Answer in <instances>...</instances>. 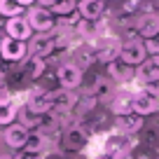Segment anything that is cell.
<instances>
[{
    "instance_id": "6da1fadb",
    "label": "cell",
    "mask_w": 159,
    "mask_h": 159,
    "mask_svg": "<svg viewBox=\"0 0 159 159\" xmlns=\"http://www.w3.org/2000/svg\"><path fill=\"white\" fill-rule=\"evenodd\" d=\"M138 145H140L138 136H126V134H119V131H110L103 140V152L115 159H129L131 152Z\"/></svg>"
},
{
    "instance_id": "7a4b0ae2",
    "label": "cell",
    "mask_w": 159,
    "mask_h": 159,
    "mask_svg": "<svg viewBox=\"0 0 159 159\" xmlns=\"http://www.w3.org/2000/svg\"><path fill=\"white\" fill-rule=\"evenodd\" d=\"M89 140H91V131L84 126V122H73L61 134V143H63L66 152H84Z\"/></svg>"
},
{
    "instance_id": "3957f363",
    "label": "cell",
    "mask_w": 159,
    "mask_h": 159,
    "mask_svg": "<svg viewBox=\"0 0 159 159\" xmlns=\"http://www.w3.org/2000/svg\"><path fill=\"white\" fill-rule=\"evenodd\" d=\"M0 59L7 63H21L28 59V42L24 40H14L10 35L0 38Z\"/></svg>"
},
{
    "instance_id": "277c9868",
    "label": "cell",
    "mask_w": 159,
    "mask_h": 159,
    "mask_svg": "<svg viewBox=\"0 0 159 159\" xmlns=\"http://www.w3.org/2000/svg\"><path fill=\"white\" fill-rule=\"evenodd\" d=\"M94 45V54H96V63L108 66L110 61L119 59V49H122V40L112 38V35H101L98 40L91 42Z\"/></svg>"
},
{
    "instance_id": "5b68a950",
    "label": "cell",
    "mask_w": 159,
    "mask_h": 159,
    "mask_svg": "<svg viewBox=\"0 0 159 159\" xmlns=\"http://www.w3.org/2000/svg\"><path fill=\"white\" fill-rule=\"evenodd\" d=\"M150 56L145 52V45L140 38H129L126 42H122V49H119V61H124L131 68H138L140 63H145Z\"/></svg>"
},
{
    "instance_id": "8992f818",
    "label": "cell",
    "mask_w": 159,
    "mask_h": 159,
    "mask_svg": "<svg viewBox=\"0 0 159 159\" xmlns=\"http://www.w3.org/2000/svg\"><path fill=\"white\" fill-rule=\"evenodd\" d=\"M26 19H28L30 28H33V33H40V35H45V33H52V30L56 28V16L52 14L47 7H30L28 12H26Z\"/></svg>"
},
{
    "instance_id": "52a82bcc",
    "label": "cell",
    "mask_w": 159,
    "mask_h": 159,
    "mask_svg": "<svg viewBox=\"0 0 159 159\" xmlns=\"http://www.w3.org/2000/svg\"><path fill=\"white\" fill-rule=\"evenodd\" d=\"M82 82H84V70L80 68V66H75L73 61H66V63H61L59 68H56V84L61 87V89H77V87H82Z\"/></svg>"
},
{
    "instance_id": "ba28073f",
    "label": "cell",
    "mask_w": 159,
    "mask_h": 159,
    "mask_svg": "<svg viewBox=\"0 0 159 159\" xmlns=\"http://www.w3.org/2000/svg\"><path fill=\"white\" fill-rule=\"evenodd\" d=\"M24 105L30 110V112L40 115V117L47 115V112H52V108H54V103H52V89H42V87H33V89H28Z\"/></svg>"
},
{
    "instance_id": "9c48e42d",
    "label": "cell",
    "mask_w": 159,
    "mask_h": 159,
    "mask_svg": "<svg viewBox=\"0 0 159 159\" xmlns=\"http://www.w3.org/2000/svg\"><path fill=\"white\" fill-rule=\"evenodd\" d=\"M136 82H138L143 89L157 94V91H159V66L154 63L152 59H148L145 63H140L138 68H136Z\"/></svg>"
},
{
    "instance_id": "30bf717a",
    "label": "cell",
    "mask_w": 159,
    "mask_h": 159,
    "mask_svg": "<svg viewBox=\"0 0 159 159\" xmlns=\"http://www.w3.org/2000/svg\"><path fill=\"white\" fill-rule=\"evenodd\" d=\"M117 89H119V87L115 84L112 80L108 77V75H96L87 94L94 96V98L98 101V105H108V103H110V98L115 96V91H117Z\"/></svg>"
},
{
    "instance_id": "8fae6325",
    "label": "cell",
    "mask_w": 159,
    "mask_h": 159,
    "mask_svg": "<svg viewBox=\"0 0 159 159\" xmlns=\"http://www.w3.org/2000/svg\"><path fill=\"white\" fill-rule=\"evenodd\" d=\"M134 112L140 117H150V115L159 112V96L148 89L134 91Z\"/></svg>"
},
{
    "instance_id": "7c38bea8",
    "label": "cell",
    "mask_w": 159,
    "mask_h": 159,
    "mask_svg": "<svg viewBox=\"0 0 159 159\" xmlns=\"http://www.w3.org/2000/svg\"><path fill=\"white\" fill-rule=\"evenodd\" d=\"M105 75H108L117 87H124V84H129V82L136 80V68L126 66L124 61L115 59V61H110V63L105 66Z\"/></svg>"
},
{
    "instance_id": "4fadbf2b",
    "label": "cell",
    "mask_w": 159,
    "mask_h": 159,
    "mask_svg": "<svg viewBox=\"0 0 159 159\" xmlns=\"http://www.w3.org/2000/svg\"><path fill=\"white\" fill-rule=\"evenodd\" d=\"M143 129H145V117H140L136 112L115 117V124H112V131H119V134H126V136H138L143 134Z\"/></svg>"
},
{
    "instance_id": "5bb4252c",
    "label": "cell",
    "mask_w": 159,
    "mask_h": 159,
    "mask_svg": "<svg viewBox=\"0 0 159 159\" xmlns=\"http://www.w3.org/2000/svg\"><path fill=\"white\" fill-rule=\"evenodd\" d=\"M77 98L80 96L75 94L73 89H61V87H56V89H52V103H54L52 110H56V112H61V115H73L75 105H77Z\"/></svg>"
},
{
    "instance_id": "9a60e30c",
    "label": "cell",
    "mask_w": 159,
    "mask_h": 159,
    "mask_svg": "<svg viewBox=\"0 0 159 159\" xmlns=\"http://www.w3.org/2000/svg\"><path fill=\"white\" fill-rule=\"evenodd\" d=\"M115 117H122V115H129L134 112V91L129 89H117L115 96L110 98V103L105 105Z\"/></svg>"
},
{
    "instance_id": "2e32d148",
    "label": "cell",
    "mask_w": 159,
    "mask_h": 159,
    "mask_svg": "<svg viewBox=\"0 0 159 159\" xmlns=\"http://www.w3.org/2000/svg\"><path fill=\"white\" fill-rule=\"evenodd\" d=\"M5 35L28 42V40L33 38V28H30L28 19H26L24 14H19V16H12V19H5Z\"/></svg>"
},
{
    "instance_id": "e0dca14e",
    "label": "cell",
    "mask_w": 159,
    "mask_h": 159,
    "mask_svg": "<svg viewBox=\"0 0 159 159\" xmlns=\"http://www.w3.org/2000/svg\"><path fill=\"white\" fill-rule=\"evenodd\" d=\"M54 52H56V45H54V35H52V33L38 35V38H30L28 56H38V59H49Z\"/></svg>"
},
{
    "instance_id": "ac0fdd59",
    "label": "cell",
    "mask_w": 159,
    "mask_h": 159,
    "mask_svg": "<svg viewBox=\"0 0 159 159\" xmlns=\"http://www.w3.org/2000/svg\"><path fill=\"white\" fill-rule=\"evenodd\" d=\"M28 134H30V129H26L24 124L14 122V124L5 126V131H2V140H5V145L10 150H24Z\"/></svg>"
},
{
    "instance_id": "d6986e66",
    "label": "cell",
    "mask_w": 159,
    "mask_h": 159,
    "mask_svg": "<svg viewBox=\"0 0 159 159\" xmlns=\"http://www.w3.org/2000/svg\"><path fill=\"white\" fill-rule=\"evenodd\" d=\"M47 148H49V138H47V134H42L40 129H33L28 134V138H26L24 152H30V154L42 157V154H47Z\"/></svg>"
},
{
    "instance_id": "ffe728a7",
    "label": "cell",
    "mask_w": 159,
    "mask_h": 159,
    "mask_svg": "<svg viewBox=\"0 0 159 159\" xmlns=\"http://www.w3.org/2000/svg\"><path fill=\"white\" fill-rule=\"evenodd\" d=\"M45 73H47V59L28 56V59L24 61V70H21V75H24L26 80H30V82H40Z\"/></svg>"
},
{
    "instance_id": "44dd1931",
    "label": "cell",
    "mask_w": 159,
    "mask_h": 159,
    "mask_svg": "<svg viewBox=\"0 0 159 159\" xmlns=\"http://www.w3.org/2000/svg\"><path fill=\"white\" fill-rule=\"evenodd\" d=\"M105 2L108 0H80L77 12L82 19H101L105 12Z\"/></svg>"
},
{
    "instance_id": "7402d4cb",
    "label": "cell",
    "mask_w": 159,
    "mask_h": 159,
    "mask_svg": "<svg viewBox=\"0 0 159 159\" xmlns=\"http://www.w3.org/2000/svg\"><path fill=\"white\" fill-rule=\"evenodd\" d=\"M19 108H21V103H19V101H14L12 96L0 101V126L14 124V122H16V115H19Z\"/></svg>"
},
{
    "instance_id": "603a6c76",
    "label": "cell",
    "mask_w": 159,
    "mask_h": 159,
    "mask_svg": "<svg viewBox=\"0 0 159 159\" xmlns=\"http://www.w3.org/2000/svg\"><path fill=\"white\" fill-rule=\"evenodd\" d=\"M73 56H75L73 63L80 66L82 70L89 68L91 63H96V54H94V45H91V42H82L80 47H75V49H73Z\"/></svg>"
},
{
    "instance_id": "cb8c5ba5",
    "label": "cell",
    "mask_w": 159,
    "mask_h": 159,
    "mask_svg": "<svg viewBox=\"0 0 159 159\" xmlns=\"http://www.w3.org/2000/svg\"><path fill=\"white\" fill-rule=\"evenodd\" d=\"M154 33H159V16L157 14H145L138 19V38L148 40Z\"/></svg>"
},
{
    "instance_id": "d4e9b609",
    "label": "cell",
    "mask_w": 159,
    "mask_h": 159,
    "mask_svg": "<svg viewBox=\"0 0 159 159\" xmlns=\"http://www.w3.org/2000/svg\"><path fill=\"white\" fill-rule=\"evenodd\" d=\"M77 33L82 40H89V42H94V40H98L101 35V21L96 19H84V21H80L77 24Z\"/></svg>"
},
{
    "instance_id": "484cf974",
    "label": "cell",
    "mask_w": 159,
    "mask_h": 159,
    "mask_svg": "<svg viewBox=\"0 0 159 159\" xmlns=\"http://www.w3.org/2000/svg\"><path fill=\"white\" fill-rule=\"evenodd\" d=\"M49 12L56 19H66V16L77 12V0H59V2H54V5L49 7Z\"/></svg>"
},
{
    "instance_id": "4316f807",
    "label": "cell",
    "mask_w": 159,
    "mask_h": 159,
    "mask_svg": "<svg viewBox=\"0 0 159 159\" xmlns=\"http://www.w3.org/2000/svg\"><path fill=\"white\" fill-rule=\"evenodd\" d=\"M40 115H35V112H30L28 108H26V105H21L19 108V115H16V122H19V124H24L26 129H40Z\"/></svg>"
},
{
    "instance_id": "83f0119b",
    "label": "cell",
    "mask_w": 159,
    "mask_h": 159,
    "mask_svg": "<svg viewBox=\"0 0 159 159\" xmlns=\"http://www.w3.org/2000/svg\"><path fill=\"white\" fill-rule=\"evenodd\" d=\"M24 14V5L19 0H0V16L5 19H12V16Z\"/></svg>"
},
{
    "instance_id": "f1b7e54d",
    "label": "cell",
    "mask_w": 159,
    "mask_h": 159,
    "mask_svg": "<svg viewBox=\"0 0 159 159\" xmlns=\"http://www.w3.org/2000/svg\"><path fill=\"white\" fill-rule=\"evenodd\" d=\"M129 159H157V150L148 148V145H138V148L131 152Z\"/></svg>"
},
{
    "instance_id": "f546056e",
    "label": "cell",
    "mask_w": 159,
    "mask_h": 159,
    "mask_svg": "<svg viewBox=\"0 0 159 159\" xmlns=\"http://www.w3.org/2000/svg\"><path fill=\"white\" fill-rule=\"evenodd\" d=\"M143 45H145V52H148V56H157V54H159V33H154L152 38L143 40Z\"/></svg>"
},
{
    "instance_id": "4dcf8cb0",
    "label": "cell",
    "mask_w": 159,
    "mask_h": 159,
    "mask_svg": "<svg viewBox=\"0 0 159 159\" xmlns=\"http://www.w3.org/2000/svg\"><path fill=\"white\" fill-rule=\"evenodd\" d=\"M42 159H66V152H47Z\"/></svg>"
},
{
    "instance_id": "1f68e13d",
    "label": "cell",
    "mask_w": 159,
    "mask_h": 159,
    "mask_svg": "<svg viewBox=\"0 0 159 159\" xmlns=\"http://www.w3.org/2000/svg\"><path fill=\"white\" fill-rule=\"evenodd\" d=\"M35 2H38L40 7H47V10H49V7L54 5V2H59V0H35Z\"/></svg>"
},
{
    "instance_id": "d6a6232c",
    "label": "cell",
    "mask_w": 159,
    "mask_h": 159,
    "mask_svg": "<svg viewBox=\"0 0 159 159\" xmlns=\"http://www.w3.org/2000/svg\"><path fill=\"white\" fill-rule=\"evenodd\" d=\"M91 159H115V157H110V154H105V152H98L96 157H91Z\"/></svg>"
},
{
    "instance_id": "836d02e7",
    "label": "cell",
    "mask_w": 159,
    "mask_h": 159,
    "mask_svg": "<svg viewBox=\"0 0 159 159\" xmlns=\"http://www.w3.org/2000/svg\"><path fill=\"white\" fill-rule=\"evenodd\" d=\"M0 159H14L12 154H5V152H0Z\"/></svg>"
},
{
    "instance_id": "e575fe53",
    "label": "cell",
    "mask_w": 159,
    "mask_h": 159,
    "mask_svg": "<svg viewBox=\"0 0 159 159\" xmlns=\"http://www.w3.org/2000/svg\"><path fill=\"white\" fill-rule=\"evenodd\" d=\"M150 59H152V61H154V63H157V66H159V54H157V56H150Z\"/></svg>"
},
{
    "instance_id": "d590c367",
    "label": "cell",
    "mask_w": 159,
    "mask_h": 159,
    "mask_svg": "<svg viewBox=\"0 0 159 159\" xmlns=\"http://www.w3.org/2000/svg\"><path fill=\"white\" fill-rule=\"evenodd\" d=\"M157 159H159V152H157Z\"/></svg>"
},
{
    "instance_id": "8d00e7d4",
    "label": "cell",
    "mask_w": 159,
    "mask_h": 159,
    "mask_svg": "<svg viewBox=\"0 0 159 159\" xmlns=\"http://www.w3.org/2000/svg\"><path fill=\"white\" fill-rule=\"evenodd\" d=\"M77 2H80V0H77Z\"/></svg>"
}]
</instances>
